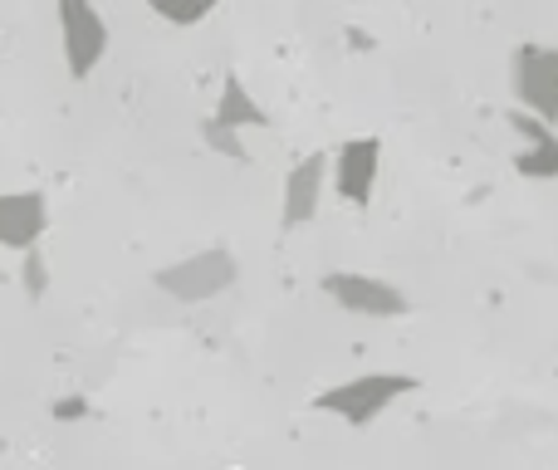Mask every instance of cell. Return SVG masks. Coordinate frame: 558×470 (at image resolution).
I'll list each match as a JSON object with an SVG mask.
<instances>
[{"label":"cell","mask_w":558,"mask_h":470,"mask_svg":"<svg viewBox=\"0 0 558 470\" xmlns=\"http://www.w3.org/2000/svg\"><path fill=\"white\" fill-rule=\"evenodd\" d=\"M235 255L226 245H206V250H196V255H182V260H172V265H162L157 269V289L162 294H172V299H182V304H202V299H216L221 289H231L235 285Z\"/></svg>","instance_id":"cell-1"},{"label":"cell","mask_w":558,"mask_h":470,"mask_svg":"<svg viewBox=\"0 0 558 470\" xmlns=\"http://www.w3.org/2000/svg\"><path fill=\"white\" fill-rule=\"evenodd\" d=\"M54 20H59V49H64L69 79H88L108 59V39H113L104 10L94 0H59Z\"/></svg>","instance_id":"cell-2"},{"label":"cell","mask_w":558,"mask_h":470,"mask_svg":"<svg viewBox=\"0 0 558 470\" xmlns=\"http://www.w3.org/2000/svg\"><path fill=\"white\" fill-rule=\"evenodd\" d=\"M510 94L514 108H530L558 128V45H514L510 55Z\"/></svg>","instance_id":"cell-3"},{"label":"cell","mask_w":558,"mask_h":470,"mask_svg":"<svg viewBox=\"0 0 558 470\" xmlns=\"http://www.w3.org/2000/svg\"><path fill=\"white\" fill-rule=\"evenodd\" d=\"M412 393V377H392V373H373V377H353V383H338L328 387L324 397H314L318 412H338L343 422L367 426L377 412H383L392 397Z\"/></svg>","instance_id":"cell-4"},{"label":"cell","mask_w":558,"mask_h":470,"mask_svg":"<svg viewBox=\"0 0 558 470\" xmlns=\"http://www.w3.org/2000/svg\"><path fill=\"white\" fill-rule=\"evenodd\" d=\"M328 177H333V157L328 153H308L289 167L284 177V202H279V226L284 231H299L318 216L324 206V192H328Z\"/></svg>","instance_id":"cell-5"},{"label":"cell","mask_w":558,"mask_h":470,"mask_svg":"<svg viewBox=\"0 0 558 470\" xmlns=\"http://www.w3.org/2000/svg\"><path fill=\"white\" fill-rule=\"evenodd\" d=\"M377 172H383V137H348L333 153V192L348 206H367L377 192Z\"/></svg>","instance_id":"cell-6"},{"label":"cell","mask_w":558,"mask_h":470,"mask_svg":"<svg viewBox=\"0 0 558 470\" xmlns=\"http://www.w3.org/2000/svg\"><path fill=\"white\" fill-rule=\"evenodd\" d=\"M324 294L333 299V304H343L348 314H367V318L407 314V294H402V289H392L387 279H377V275L333 269V275H324Z\"/></svg>","instance_id":"cell-7"},{"label":"cell","mask_w":558,"mask_h":470,"mask_svg":"<svg viewBox=\"0 0 558 470\" xmlns=\"http://www.w3.org/2000/svg\"><path fill=\"white\" fill-rule=\"evenodd\" d=\"M49 231V202L45 192H0V245L5 250H35Z\"/></svg>","instance_id":"cell-8"},{"label":"cell","mask_w":558,"mask_h":470,"mask_svg":"<svg viewBox=\"0 0 558 470\" xmlns=\"http://www.w3.org/2000/svg\"><path fill=\"white\" fill-rule=\"evenodd\" d=\"M211 123L231 128V133H245V128H270V113H265V104L245 88L241 74H226L221 98H216V108H211Z\"/></svg>","instance_id":"cell-9"},{"label":"cell","mask_w":558,"mask_h":470,"mask_svg":"<svg viewBox=\"0 0 558 470\" xmlns=\"http://www.w3.org/2000/svg\"><path fill=\"white\" fill-rule=\"evenodd\" d=\"M514 172H520L524 182H558V133L539 137V143H520Z\"/></svg>","instance_id":"cell-10"},{"label":"cell","mask_w":558,"mask_h":470,"mask_svg":"<svg viewBox=\"0 0 558 470\" xmlns=\"http://www.w3.org/2000/svg\"><path fill=\"white\" fill-rule=\"evenodd\" d=\"M221 5V0H147V10H153L157 20H167L172 29H186V25H202L211 10Z\"/></svg>","instance_id":"cell-11"},{"label":"cell","mask_w":558,"mask_h":470,"mask_svg":"<svg viewBox=\"0 0 558 470\" xmlns=\"http://www.w3.org/2000/svg\"><path fill=\"white\" fill-rule=\"evenodd\" d=\"M202 137H206V147H211V153L235 157V162H251V147H245V137H241V133H231V128H221V123H211V118H206Z\"/></svg>","instance_id":"cell-12"},{"label":"cell","mask_w":558,"mask_h":470,"mask_svg":"<svg viewBox=\"0 0 558 470\" xmlns=\"http://www.w3.org/2000/svg\"><path fill=\"white\" fill-rule=\"evenodd\" d=\"M510 133L520 137V143H539V137L558 133L554 123H544L539 113H530V108H510Z\"/></svg>","instance_id":"cell-13"},{"label":"cell","mask_w":558,"mask_h":470,"mask_svg":"<svg viewBox=\"0 0 558 470\" xmlns=\"http://www.w3.org/2000/svg\"><path fill=\"white\" fill-rule=\"evenodd\" d=\"M25 289H29V299H45V289H49V269H45V250H25Z\"/></svg>","instance_id":"cell-14"},{"label":"cell","mask_w":558,"mask_h":470,"mask_svg":"<svg viewBox=\"0 0 558 470\" xmlns=\"http://www.w3.org/2000/svg\"><path fill=\"white\" fill-rule=\"evenodd\" d=\"M348 39H353L357 49H373V35H363V29H348Z\"/></svg>","instance_id":"cell-15"}]
</instances>
